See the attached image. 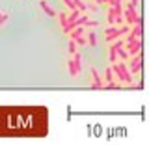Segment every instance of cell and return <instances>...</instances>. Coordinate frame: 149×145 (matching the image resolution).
<instances>
[{"label": "cell", "mask_w": 149, "mask_h": 145, "mask_svg": "<svg viewBox=\"0 0 149 145\" xmlns=\"http://www.w3.org/2000/svg\"><path fill=\"white\" fill-rule=\"evenodd\" d=\"M77 9H78L80 13H84V11H86V4H84L82 0H77Z\"/></svg>", "instance_id": "cell-20"}, {"label": "cell", "mask_w": 149, "mask_h": 145, "mask_svg": "<svg viewBox=\"0 0 149 145\" xmlns=\"http://www.w3.org/2000/svg\"><path fill=\"white\" fill-rule=\"evenodd\" d=\"M116 54H118V60H121V62H127V60L130 58V56L127 54V50H125L123 46H119V49H118V52H116Z\"/></svg>", "instance_id": "cell-11"}, {"label": "cell", "mask_w": 149, "mask_h": 145, "mask_svg": "<svg viewBox=\"0 0 149 145\" xmlns=\"http://www.w3.org/2000/svg\"><path fill=\"white\" fill-rule=\"evenodd\" d=\"M67 67H69V74H71V76H77V74H78L77 67H74V62H73V58H71V60H67Z\"/></svg>", "instance_id": "cell-13"}, {"label": "cell", "mask_w": 149, "mask_h": 145, "mask_svg": "<svg viewBox=\"0 0 149 145\" xmlns=\"http://www.w3.org/2000/svg\"><path fill=\"white\" fill-rule=\"evenodd\" d=\"M127 69L130 74H136L140 73V69H142V54H136V56H130V58L127 60Z\"/></svg>", "instance_id": "cell-4"}, {"label": "cell", "mask_w": 149, "mask_h": 145, "mask_svg": "<svg viewBox=\"0 0 149 145\" xmlns=\"http://www.w3.org/2000/svg\"><path fill=\"white\" fill-rule=\"evenodd\" d=\"M86 39H88V45H90V46H95L97 45V35H95V32H93V30L88 32Z\"/></svg>", "instance_id": "cell-10"}, {"label": "cell", "mask_w": 149, "mask_h": 145, "mask_svg": "<svg viewBox=\"0 0 149 145\" xmlns=\"http://www.w3.org/2000/svg\"><path fill=\"white\" fill-rule=\"evenodd\" d=\"M106 21H108V24H114V22H116V11H114V8L108 9V17H106Z\"/></svg>", "instance_id": "cell-15"}, {"label": "cell", "mask_w": 149, "mask_h": 145, "mask_svg": "<svg viewBox=\"0 0 149 145\" xmlns=\"http://www.w3.org/2000/svg\"><path fill=\"white\" fill-rule=\"evenodd\" d=\"M97 8H99V4H95L93 0H88V4H86V9H90V11H97Z\"/></svg>", "instance_id": "cell-18"}, {"label": "cell", "mask_w": 149, "mask_h": 145, "mask_svg": "<svg viewBox=\"0 0 149 145\" xmlns=\"http://www.w3.org/2000/svg\"><path fill=\"white\" fill-rule=\"evenodd\" d=\"M138 4H140V0H130V6H134V8H136Z\"/></svg>", "instance_id": "cell-22"}, {"label": "cell", "mask_w": 149, "mask_h": 145, "mask_svg": "<svg viewBox=\"0 0 149 145\" xmlns=\"http://www.w3.org/2000/svg\"><path fill=\"white\" fill-rule=\"evenodd\" d=\"M77 49H78V45L77 43H74V39H69V54H74V52H77Z\"/></svg>", "instance_id": "cell-16"}, {"label": "cell", "mask_w": 149, "mask_h": 145, "mask_svg": "<svg viewBox=\"0 0 149 145\" xmlns=\"http://www.w3.org/2000/svg\"><path fill=\"white\" fill-rule=\"evenodd\" d=\"M123 22L127 26H132V24H138V22H142V19H140V13L136 11V8L134 6H129L123 9Z\"/></svg>", "instance_id": "cell-3"}, {"label": "cell", "mask_w": 149, "mask_h": 145, "mask_svg": "<svg viewBox=\"0 0 149 145\" xmlns=\"http://www.w3.org/2000/svg\"><path fill=\"white\" fill-rule=\"evenodd\" d=\"M47 134V106H0V138H45Z\"/></svg>", "instance_id": "cell-1"}, {"label": "cell", "mask_w": 149, "mask_h": 145, "mask_svg": "<svg viewBox=\"0 0 149 145\" xmlns=\"http://www.w3.org/2000/svg\"><path fill=\"white\" fill-rule=\"evenodd\" d=\"M8 19H9V15H4L2 19H0V26H2V24H4V22H6V21H8Z\"/></svg>", "instance_id": "cell-21"}, {"label": "cell", "mask_w": 149, "mask_h": 145, "mask_svg": "<svg viewBox=\"0 0 149 145\" xmlns=\"http://www.w3.org/2000/svg\"><path fill=\"white\" fill-rule=\"evenodd\" d=\"M95 4H104V0H93Z\"/></svg>", "instance_id": "cell-23"}, {"label": "cell", "mask_w": 149, "mask_h": 145, "mask_svg": "<svg viewBox=\"0 0 149 145\" xmlns=\"http://www.w3.org/2000/svg\"><path fill=\"white\" fill-rule=\"evenodd\" d=\"M74 43H77L78 46H84V45H88V39H86V35H78V37H74Z\"/></svg>", "instance_id": "cell-14"}, {"label": "cell", "mask_w": 149, "mask_h": 145, "mask_svg": "<svg viewBox=\"0 0 149 145\" xmlns=\"http://www.w3.org/2000/svg\"><path fill=\"white\" fill-rule=\"evenodd\" d=\"M78 17H80V11H78V9L74 8V9H71V13L67 15V22H74Z\"/></svg>", "instance_id": "cell-12"}, {"label": "cell", "mask_w": 149, "mask_h": 145, "mask_svg": "<svg viewBox=\"0 0 149 145\" xmlns=\"http://www.w3.org/2000/svg\"><path fill=\"white\" fill-rule=\"evenodd\" d=\"M39 6H41V9H43V11H45V13H47L49 17H56V15H58V13H56L54 9H52V8L49 6V4L45 2V0H41V2H39Z\"/></svg>", "instance_id": "cell-7"}, {"label": "cell", "mask_w": 149, "mask_h": 145, "mask_svg": "<svg viewBox=\"0 0 149 145\" xmlns=\"http://www.w3.org/2000/svg\"><path fill=\"white\" fill-rule=\"evenodd\" d=\"M4 15H8V13H4V11H0V19H2Z\"/></svg>", "instance_id": "cell-24"}, {"label": "cell", "mask_w": 149, "mask_h": 145, "mask_svg": "<svg viewBox=\"0 0 149 145\" xmlns=\"http://www.w3.org/2000/svg\"><path fill=\"white\" fill-rule=\"evenodd\" d=\"M82 26L86 28V30H95V28L99 26V21H95V19H88V21L84 22Z\"/></svg>", "instance_id": "cell-9"}, {"label": "cell", "mask_w": 149, "mask_h": 145, "mask_svg": "<svg viewBox=\"0 0 149 145\" xmlns=\"http://www.w3.org/2000/svg\"><path fill=\"white\" fill-rule=\"evenodd\" d=\"M123 49L127 50L129 56H136L142 52V39H134V41H127V43L123 45Z\"/></svg>", "instance_id": "cell-5"}, {"label": "cell", "mask_w": 149, "mask_h": 145, "mask_svg": "<svg viewBox=\"0 0 149 145\" xmlns=\"http://www.w3.org/2000/svg\"><path fill=\"white\" fill-rule=\"evenodd\" d=\"M60 26H62V30L67 26V13H60Z\"/></svg>", "instance_id": "cell-17"}, {"label": "cell", "mask_w": 149, "mask_h": 145, "mask_svg": "<svg viewBox=\"0 0 149 145\" xmlns=\"http://www.w3.org/2000/svg\"><path fill=\"white\" fill-rule=\"evenodd\" d=\"M90 74H91V84H90L91 89H101V87H104L102 76H101V73L97 71L95 67H90Z\"/></svg>", "instance_id": "cell-6"}, {"label": "cell", "mask_w": 149, "mask_h": 145, "mask_svg": "<svg viewBox=\"0 0 149 145\" xmlns=\"http://www.w3.org/2000/svg\"><path fill=\"white\" fill-rule=\"evenodd\" d=\"M121 2H127V0H121Z\"/></svg>", "instance_id": "cell-25"}, {"label": "cell", "mask_w": 149, "mask_h": 145, "mask_svg": "<svg viewBox=\"0 0 149 145\" xmlns=\"http://www.w3.org/2000/svg\"><path fill=\"white\" fill-rule=\"evenodd\" d=\"M62 2H63L69 9H74V8H77V0H62Z\"/></svg>", "instance_id": "cell-19"}, {"label": "cell", "mask_w": 149, "mask_h": 145, "mask_svg": "<svg viewBox=\"0 0 149 145\" xmlns=\"http://www.w3.org/2000/svg\"><path fill=\"white\" fill-rule=\"evenodd\" d=\"M110 67H112V73H114V76L119 80L118 84H123V86H132V74L129 73L127 63H125V62L118 60V62L112 63Z\"/></svg>", "instance_id": "cell-2"}, {"label": "cell", "mask_w": 149, "mask_h": 145, "mask_svg": "<svg viewBox=\"0 0 149 145\" xmlns=\"http://www.w3.org/2000/svg\"><path fill=\"white\" fill-rule=\"evenodd\" d=\"M121 35H123V34H121V30H119V26H118V28H116L114 32H112V34H108V35H106V41H108V43H112V41L119 39Z\"/></svg>", "instance_id": "cell-8"}]
</instances>
